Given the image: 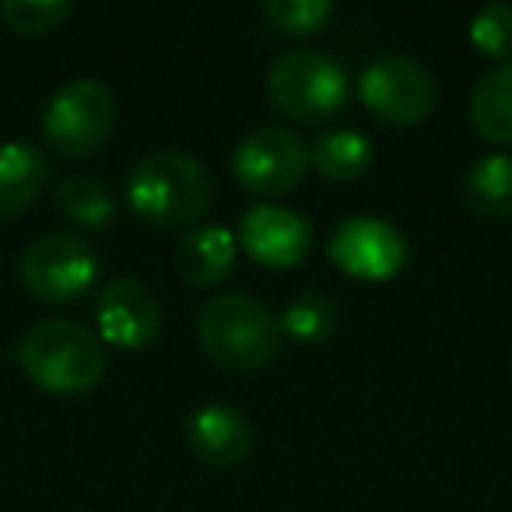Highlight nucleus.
<instances>
[{"label": "nucleus", "instance_id": "13", "mask_svg": "<svg viewBox=\"0 0 512 512\" xmlns=\"http://www.w3.org/2000/svg\"><path fill=\"white\" fill-rule=\"evenodd\" d=\"M50 158L32 141L0 144V218L22 214L50 186Z\"/></svg>", "mask_w": 512, "mask_h": 512}, {"label": "nucleus", "instance_id": "14", "mask_svg": "<svg viewBox=\"0 0 512 512\" xmlns=\"http://www.w3.org/2000/svg\"><path fill=\"white\" fill-rule=\"evenodd\" d=\"M235 267V235L225 225H193L176 246V271L186 285L211 288Z\"/></svg>", "mask_w": 512, "mask_h": 512}, {"label": "nucleus", "instance_id": "7", "mask_svg": "<svg viewBox=\"0 0 512 512\" xmlns=\"http://www.w3.org/2000/svg\"><path fill=\"white\" fill-rule=\"evenodd\" d=\"M22 285L39 302H74L95 285L99 260L81 235L46 232L22 253Z\"/></svg>", "mask_w": 512, "mask_h": 512}, {"label": "nucleus", "instance_id": "12", "mask_svg": "<svg viewBox=\"0 0 512 512\" xmlns=\"http://www.w3.org/2000/svg\"><path fill=\"white\" fill-rule=\"evenodd\" d=\"M186 442L193 456L214 470L235 467L253 449V425L232 404H204L186 418Z\"/></svg>", "mask_w": 512, "mask_h": 512}, {"label": "nucleus", "instance_id": "6", "mask_svg": "<svg viewBox=\"0 0 512 512\" xmlns=\"http://www.w3.org/2000/svg\"><path fill=\"white\" fill-rule=\"evenodd\" d=\"M358 99L369 113L393 127H411L428 120L435 109V78L425 64L400 53H383L358 74Z\"/></svg>", "mask_w": 512, "mask_h": 512}, {"label": "nucleus", "instance_id": "10", "mask_svg": "<svg viewBox=\"0 0 512 512\" xmlns=\"http://www.w3.org/2000/svg\"><path fill=\"white\" fill-rule=\"evenodd\" d=\"M95 323L102 341L137 351L162 330V302L141 278H113L95 302Z\"/></svg>", "mask_w": 512, "mask_h": 512}, {"label": "nucleus", "instance_id": "19", "mask_svg": "<svg viewBox=\"0 0 512 512\" xmlns=\"http://www.w3.org/2000/svg\"><path fill=\"white\" fill-rule=\"evenodd\" d=\"M278 320H281V334L285 337H292V341H299V344H320L334 334L341 316H337V302L330 299V295L302 292L288 302Z\"/></svg>", "mask_w": 512, "mask_h": 512}, {"label": "nucleus", "instance_id": "8", "mask_svg": "<svg viewBox=\"0 0 512 512\" xmlns=\"http://www.w3.org/2000/svg\"><path fill=\"white\" fill-rule=\"evenodd\" d=\"M309 169V144L295 130L256 127L235 144L232 172L249 193L278 197L302 183Z\"/></svg>", "mask_w": 512, "mask_h": 512}, {"label": "nucleus", "instance_id": "4", "mask_svg": "<svg viewBox=\"0 0 512 512\" xmlns=\"http://www.w3.org/2000/svg\"><path fill=\"white\" fill-rule=\"evenodd\" d=\"M267 99L299 123H320L348 102V71L330 53L288 50L267 71Z\"/></svg>", "mask_w": 512, "mask_h": 512}, {"label": "nucleus", "instance_id": "18", "mask_svg": "<svg viewBox=\"0 0 512 512\" xmlns=\"http://www.w3.org/2000/svg\"><path fill=\"white\" fill-rule=\"evenodd\" d=\"M57 207L64 218L85 228H106L116 218V197L102 179L95 176H64L57 183Z\"/></svg>", "mask_w": 512, "mask_h": 512}, {"label": "nucleus", "instance_id": "15", "mask_svg": "<svg viewBox=\"0 0 512 512\" xmlns=\"http://www.w3.org/2000/svg\"><path fill=\"white\" fill-rule=\"evenodd\" d=\"M470 123L491 144H512V64L481 74L470 92Z\"/></svg>", "mask_w": 512, "mask_h": 512}, {"label": "nucleus", "instance_id": "9", "mask_svg": "<svg viewBox=\"0 0 512 512\" xmlns=\"http://www.w3.org/2000/svg\"><path fill=\"white\" fill-rule=\"evenodd\" d=\"M407 239L393 221L355 214L341 221L327 242L330 264L358 281H390L407 267Z\"/></svg>", "mask_w": 512, "mask_h": 512}, {"label": "nucleus", "instance_id": "17", "mask_svg": "<svg viewBox=\"0 0 512 512\" xmlns=\"http://www.w3.org/2000/svg\"><path fill=\"white\" fill-rule=\"evenodd\" d=\"M309 162H313V169L320 176L348 183V179H362L372 169V144L362 130H327L309 148Z\"/></svg>", "mask_w": 512, "mask_h": 512}, {"label": "nucleus", "instance_id": "2", "mask_svg": "<svg viewBox=\"0 0 512 512\" xmlns=\"http://www.w3.org/2000/svg\"><path fill=\"white\" fill-rule=\"evenodd\" d=\"M197 337L204 355L218 369L228 372H260L281 351V320L253 295L225 292L211 299L200 313Z\"/></svg>", "mask_w": 512, "mask_h": 512}, {"label": "nucleus", "instance_id": "3", "mask_svg": "<svg viewBox=\"0 0 512 512\" xmlns=\"http://www.w3.org/2000/svg\"><path fill=\"white\" fill-rule=\"evenodd\" d=\"M22 372L46 393L78 397L106 376V351L99 337L74 320H43L25 330L18 344Z\"/></svg>", "mask_w": 512, "mask_h": 512}, {"label": "nucleus", "instance_id": "11", "mask_svg": "<svg viewBox=\"0 0 512 512\" xmlns=\"http://www.w3.org/2000/svg\"><path fill=\"white\" fill-rule=\"evenodd\" d=\"M239 246L256 264L288 271L299 267L313 246V228L299 211L281 204H253L239 218Z\"/></svg>", "mask_w": 512, "mask_h": 512}, {"label": "nucleus", "instance_id": "21", "mask_svg": "<svg viewBox=\"0 0 512 512\" xmlns=\"http://www.w3.org/2000/svg\"><path fill=\"white\" fill-rule=\"evenodd\" d=\"M0 18L18 36H46L71 18V4L67 0H4Z\"/></svg>", "mask_w": 512, "mask_h": 512}, {"label": "nucleus", "instance_id": "20", "mask_svg": "<svg viewBox=\"0 0 512 512\" xmlns=\"http://www.w3.org/2000/svg\"><path fill=\"white\" fill-rule=\"evenodd\" d=\"M337 8L330 0H267L264 18L274 32L285 36H316L334 22Z\"/></svg>", "mask_w": 512, "mask_h": 512}, {"label": "nucleus", "instance_id": "5", "mask_svg": "<svg viewBox=\"0 0 512 512\" xmlns=\"http://www.w3.org/2000/svg\"><path fill=\"white\" fill-rule=\"evenodd\" d=\"M116 123V99L99 78H74L43 109V137L64 158H85L106 144Z\"/></svg>", "mask_w": 512, "mask_h": 512}, {"label": "nucleus", "instance_id": "1", "mask_svg": "<svg viewBox=\"0 0 512 512\" xmlns=\"http://www.w3.org/2000/svg\"><path fill=\"white\" fill-rule=\"evenodd\" d=\"M211 172L186 151H151L130 169L127 200L151 228H183L211 207Z\"/></svg>", "mask_w": 512, "mask_h": 512}, {"label": "nucleus", "instance_id": "22", "mask_svg": "<svg viewBox=\"0 0 512 512\" xmlns=\"http://www.w3.org/2000/svg\"><path fill=\"white\" fill-rule=\"evenodd\" d=\"M470 43L498 64H512V4H484L470 18Z\"/></svg>", "mask_w": 512, "mask_h": 512}, {"label": "nucleus", "instance_id": "16", "mask_svg": "<svg viewBox=\"0 0 512 512\" xmlns=\"http://www.w3.org/2000/svg\"><path fill=\"white\" fill-rule=\"evenodd\" d=\"M463 200L477 218L512 221V155H484L463 176Z\"/></svg>", "mask_w": 512, "mask_h": 512}]
</instances>
